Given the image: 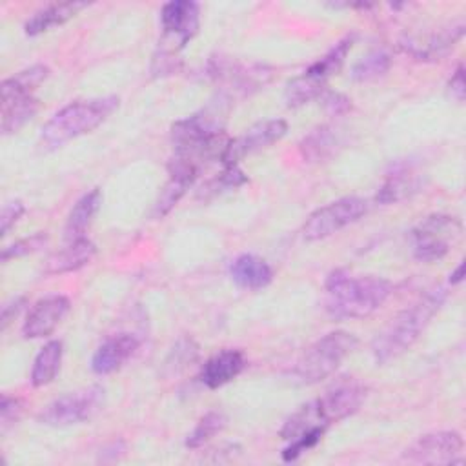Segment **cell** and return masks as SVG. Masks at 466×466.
I'll return each mask as SVG.
<instances>
[{"label":"cell","instance_id":"1","mask_svg":"<svg viewBox=\"0 0 466 466\" xmlns=\"http://www.w3.org/2000/svg\"><path fill=\"white\" fill-rule=\"evenodd\" d=\"M324 308L337 320L364 319L375 313L390 299L393 286L390 280L375 275L353 277L344 269L328 275Z\"/></svg>","mask_w":466,"mask_h":466},{"label":"cell","instance_id":"2","mask_svg":"<svg viewBox=\"0 0 466 466\" xmlns=\"http://www.w3.org/2000/svg\"><path fill=\"white\" fill-rule=\"evenodd\" d=\"M446 300L442 288L431 289L399 311L371 342V353L379 364H386L410 350Z\"/></svg>","mask_w":466,"mask_h":466},{"label":"cell","instance_id":"3","mask_svg":"<svg viewBox=\"0 0 466 466\" xmlns=\"http://www.w3.org/2000/svg\"><path fill=\"white\" fill-rule=\"evenodd\" d=\"M118 107V96H100L76 100L56 111L42 127L40 142L47 149H56L66 142L96 129Z\"/></svg>","mask_w":466,"mask_h":466},{"label":"cell","instance_id":"4","mask_svg":"<svg viewBox=\"0 0 466 466\" xmlns=\"http://www.w3.org/2000/svg\"><path fill=\"white\" fill-rule=\"evenodd\" d=\"M359 339L344 329L329 331L317 339L297 360L293 375L306 384H315L333 375L348 355L355 351Z\"/></svg>","mask_w":466,"mask_h":466},{"label":"cell","instance_id":"5","mask_svg":"<svg viewBox=\"0 0 466 466\" xmlns=\"http://www.w3.org/2000/svg\"><path fill=\"white\" fill-rule=\"evenodd\" d=\"M351 44H353L351 36L342 38L322 58H319L306 71H302V75L291 78L284 89L286 106L299 107L319 98L324 93L328 80L342 67L344 58L351 49Z\"/></svg>","mask_w":466,"mask_h":466},{"label":"cell","instance_id":"6","mask_svg":"<svg viewBox=\"0 0 466 466\" xmlns=\"http://www.w3.org/2000/svg\"><path fill=\"white\" fill-rule=\"evenodd\" d=\"M106 400V390L102 386H89L84 390L69 391L53 402H49L40 413L38 420L46 426H73L89 420L96 415Z\"/></svg>","mask_w":466,"mask_h":466},{"label":"cell","instance_id":"7","mask_svg":"<svg viewBox=\"0 0 466 466\" xmlns=\"http://www.w3.org/2000/svg\"><path fill=\"white\" fill-rule=\"evenodd\" d=\"M461 233L462 224L455 217L430 215L411 231L413 257L420 262H437L450 253Z\"/></svg>","mask_w":466,"mask_h":466},{"label":"cell","instance_id":"8","mask_svg":"<svg viewBox=\"0 0 466 466\" xmlns=\"http://www.w3.org/2000/svg\"><path fill=\"white\" fill-rule=\"evenodd\" d=\"M368 209L364 198L344 197L315 209L302 226V235L306 240L328 238L346 226L357 222Z\"/></svg>","mask_w":466,"mask_h":466},{"label":"cell","instance_id":"9","mask_svg":"<svg viewBox=\"0 0 466 466\" xmlns=\"http://www.w3.org/2000/svg\"><path fill=\"white\" fill-rule=\"evenodd\" d=\"M464 441L459 431H430L415 439L404 451L402 461L411 464H455L462 462Z\"/></svg>","mask_w":466,"mask_h":466},{"label":"cell","instance_id":"10","mask_svg":"<svg viewBox=\"0 0 466 466\" xmlns=\"http://www.w3.org/2000/svg\"><path fill=\"white\" fill-rule=\"evenodd\" d=\"M160 25L164 31L162 47L178 53L186 47L200 27V7L191 0H171L160 9Z\"/></svg>","mask_w":466,"mask_h":466},{"label":"cell","instance_id":"11","mask_svg":"<svg viewBox=\"0 0 466 466\" xmlns=\"http://www.w3.org/2000/svg\"><path fill=\"white\" fill-rule=\"evenodd\" d=\"M286 131H288V124L282 118H269V120L257 122L249 129H246L240 137L228 142L220 160L224 166H237L238 160H242L246 155L257 153L279 142L286 135Z\"/></svg>","mask_w":466,"mask_h":466},{"label":"cell","instance_id":"12","mask_svg":"<svg viewBox=\"0 0 466 466\" xmlns=\"http://www.w3.org/2000/svg\"><path fill=\"white\" fill-rule=\"evenodd\" d=\"M366 399V388L359 382L339 384L333 390H328L322 397L311 400V406L322 426L339 422L353 415Z\"/></svg>","mask_w":466,"mask_h":466},{"label":"cell","instance_id":"13","mask_svg":"<svg viewBox=\"0 0 466 466\" xmlns=\"http://www.w3.org/2000/svg\"><path fill=\"white\" fill-rule=\"evenodd\" d=\"M69 309L71 302L66 295L56 293L36 300L24 320L22 335L25 339H42L51 335L66 319Z\"/></svg>","mask_w":466,"mask_h":466},{"label":"cell","instance_id":"14","mask_svg":"<svg viewBox=\"0 0 466 466\" xmlns=\"http://www.w3.org/2000/svg\"><path fill=\"white\" fill-rule=\"evenodd\" d=\"M138 339L131 333H118L106 339L91 357V370L96 375H109L137 351Z\"/></svg>","mask_w":466,"mask_h":466},{"label":"cell","instance_id":"15","mask_svg":"<svg viewBox=\"0 0 466 466\" xmlns=\"http://www.w3.org/2000/svg\"><path fill=\"white\" fill-rule=\"evenodd\" d=\"M244 368L246 357L240 350H222L204 362L200 380L209 390H217L237 379Z\"/></svg>","mask_w":466,"mask_h":466},{"label":"cell","instance_id":"16","mask_svg":"<svg viewBox=\"0 0 466 466\" xmlns=\"http://www.w3.org/2000/svg\"><path fill=\"white\" fill-rule=\"evenodd\" d=\"M462 35H464V22H459L435 31L424 42L408 40L404 47L408 53H411L419 60H441L457 46Z\"/></svg>","mask_w":466,"mask_h":466},{"label":"cell","instance_id":"17","mask_svg":"<svg viewBox=\"0 0 466 466\" xmlns=\"http://www.w3.org/2000/svg\"><path fill=\"white\" fill-rule=\"evenodd\" d=\"M96 255V246L89 238H78L67 242L66 248L55 251L47 260L44 273L46 275H60V273H69L84 268L93 260Z\"/></svg>","mask_w":466,"mask_h":466},{"label":"cell","instance_id":"18","mask_svg":"<svg viewBox=\"0 0 466 466\" xmlns=\"http://www.w3.org/2000/svg\"><path fill=\"white\" fill-rule=\"evenodd\" d=\"M49 76V67L44 64H35L31 67H25L9 78H5L0 86L2 93V106L20 102L25 98H33L35 91L42 82H46Z\"/></svg>","mask_w":466,"mask_h":466},{"label":"cell","instance_id":"19","mask_svg":"<svg viewBox=\"0 0 466 466\" xmlns=\"http://www.w3.org/2000/svg\"><path fill=\"white\" fill-rule=\"evenodd\" d=\"M229 277L242 289H260L271 282L273 269L264 258L244 253L231 262Z\"/></svg>","mask_w":466,"mask_h":466},{"label":"cell","instance_id":"20","mask_svg":"<svg viewBox=\"0 0 466 466\" xmlns=\"http://www.w3.org/2000/svg\"><path fill=\"white\" fill-rule=\"evenodd\" d=\"M87 2H62V4H49L42 9H38L24 25L25 35L36 36L42 35L53 27H58L71 18H75L82 9H86Z\"/></svg>","mask_w":466,"mask_h":466},{"label":"cell","instance_id":"21","mask_svg":"<svg viewBox=\"0 0 466 466\" xmlns=\"http://www.w3.org/2000/svg\"><path fill=\"white\" fill-rule=\"evenodd\" d=\"M100 204H102V193L96 187L87 191L75 202V206L71 208V211L67 215L66 226H64V238L67 242L84 238L87 228L91 226L93 218L96 217V213L100 209Z\"/></svg>","mask_w":466,"mask_h":466},{"label":"cell","instance_id":"22","mask_svg":"<svg viewBox=\"0 0 466 466\" xmlns=\"http://www.w3.org/2000/svg\"><path fill=\"white\" fill-rule=\"evenodd\" d=\"M340 146L342 140L335 127L319 126L300 140L299 149L308 162H322L333 157Z\"/></svg>","mask_w":466,"mask_h":466},{"label":"cell","instance_id":"23","mask_svg":"<svg viewBox=\"0 0 466 466\" xmlns=\"http://www.w3.org/2000/svg\"><path fill=\"white\" fill-rule=\"evenodd\" d=\"M422 189V177L413 175L408 171H399L390 175L380 189L375 195V200L380 204H395L404 198H410L411 195L419 193Z\"/></svg>","mask_w":466,"mask_h":466},{"label":"cell","instance_id":"24","mask_svg":"<svg viewBox=\"0 0 466 466\" xmlns=\"http://www.w3.org/2000/svg\"><path fill=\"white\" fill-rule=\"evenodd\" d=\"M62 353H64V348H62L60 340H49L42 346V350L36 353L33 368H31V384L35 388L53 382V379L56 377V373L60 370Z\"/></svg>","mask_w":466,"mask_h":466},{"label":"cell","instance_id":"25","mask_svg":"<svg viewBox=\"0 0 466 466\" xmlns=\"http://www.w3.org/2000/svg\"><path fill=\"white\" fill-rule=\"evenodd\" d=\"M391 67V56L384 49H373L359 58L350 71V76L355 82H370L384 76Z\"/></svg>","mask_w":466,"mask_h":466},{"label":"cell","instance_id":"26","mask_svg":"<svg viewBox=\"0 0 466 466\" xmlns=\"http://www.w3.org/2000/svg\"><path fill=\"white\" fill-rule=\"evenodd\" d=\"M40 104L38 98H25L20 102H13V104H4L2 106V133L4 135H11L16 133L18 129H22L38 111Z\"/></svg>","mask_w":466,"mask_h":466},{"label":"cell","instance_id":"27","mask_svg":"<svg viewBox=\"0 0 466 466\" xmlns=\"http://www.w3.org/2000/svg\"><path fill=\"white\" fill-rule=\"evenodd\" d=\"M226 415L222 411H208L193 428V431L186 439L187 448H200L208 441H211L217 433H220L226 428Z\"/></svg>","mask_w":466,"mask_h":466},{"label":"cell","instance_id":"28","mask_svg":"<svg viewBox=\"0 0 466 466\" xmlns=\"http://www.w3.org/2000/svg\"><path fill=\"white\" fill-rule=\"evenodd\" d=\"M189 186L191 184H187V182H184L180 178L169 177L167 184L164 186V189L160 191V195H158V198H157V202L153 206V217L155 218L166 217L177 206V202L184 197V193L187 191Z\"/></svg>","mask_w":466,"mask_h":466},{"label":"cell","instance_id":"29","mask_svg":"<svg viewBox=\"0 0 466 466\" xmlns=\"http://www.w3.org/2000/svg\"><path fill=\"white\" fill-rule=\"evenodd\" d=\"M47 244V233L46 231H38L31 237H25V238H20L9 246H5L2 249V255H0V260L2 262H9L13 258H20V257H25V255H31L38 249H42L44 246Z\"/></svg>","mask_w":466,"mask_h":466},{"label":"cell","instance_id":"30","mask_svg":"<svg viewBox=\"0 0 466 466\" xmlns=\"http://www.w3.org/2000/svg\"><path fill=\"white\" fill-rule=\"evenodd\" d=\"M246 180L248 178L238 169V166H224V171L206 186V191L211 189L213 193H218V191H226V189H235V187L242 186Z\"/></svg>","mask_w":466,"mask_h":466},{"label":"cell","instance_id":"31","mask_svg":"<svg viewBox=\"0 0 466 466\" xmlns=\"http://www.w3.org/2000/svg\"><path fill=\"white\" fill-rule=\"evenodd\" d=\"M20 413H22V402L16 397L2 395V402H0V426H2V431H7V428L13 426L18 420Z\"/></svg>","mask_w":466,"mask_h":466},{"label":"cell","instance_id":"32","mask_svg":"<svg viewBox=\"0 0 466 466\" xmlns=\"http://www.w3.org/2000/svg\"><path fill=\"white\" fill-rule=\"evenodd\" d=\"M24 211H25V208L20 200H11V202L4 204L2 213H0V233H2V237H5L9 233V229L20 220Z\"/></svg>","mask_w":466,"mask_h":466},{"label":"cell","instance_id":"33","mask_svg":"<svg viewBox=\"0 0 466 466\" xmlns=\"http://www.w3.org/2000/svg\"><path fill=\"white\" fill-rule=\"evenodd\" d=\"M448 93L453 100L457 102H464V95H466V82H464V67L462 64L457 66V69L453 71L450 82H448Z\"/></svg>","mask_w":466,"mask_h":466},{"label":"cell","instance_id":"34","mask_svg":"<svg viewBox=\"0 0 466 466\" xmlns=\"http://www.w3.org/2000/svg\"><path fill=\"white\" fill-rule=\"evenodd\" d=\"M324 107L329 115H342L351 107V100L340 93H326Z\"/></svg>","mask_w":466,"mask_h":466},{"label":"cell","instance_id":"35","mask_svg":"<svg viewBox=\"0 0 466 466\" xmlns=\"http://www.w3.org/2000/svg\"><path fill=\"white\" fill-rule=\"evenodd\" d=\"M24 306H25V299H24V297H15V299L7 300V302L2 306V317H0V320H2V329H5L7 324H9L11 320H15V319L20 315V311L24 309Z\"/></svg>","mask_w":466,"mask_h":466},{"label":"cell","instance_id":"36","mask_svg":"<svg viewBox=\"0 0 466 466\" xmlns=\"http://www.w3.org/2000/svg\"><path fill=\"white\" fill-rule=\"evenodd\" d=\"M462 279H464V260H461L457 264V268L450 273V282L459 284V282H462Z\"/></svg>","mask_w":466,"mask_h":466}]
</instances>
